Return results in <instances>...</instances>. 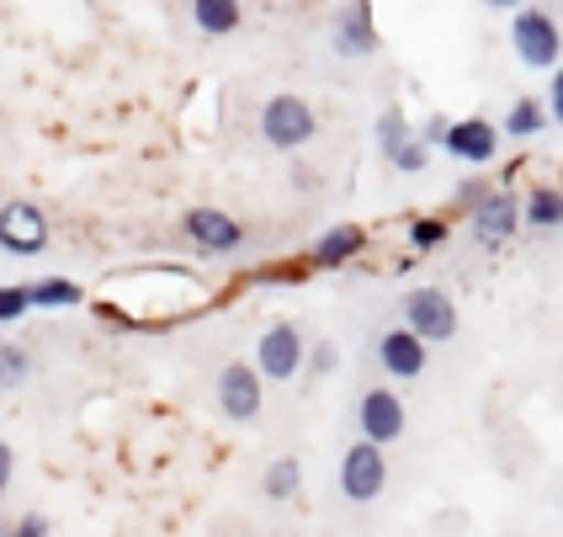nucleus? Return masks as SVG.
<instances>
[{
	"label": "nucleus",
	"instance_id": "1",
	"mask_svg": "<svg viewBox=\"0 0 563 537\" xmlns=\"http://www.w3.org/2000/svg\"><path fill=\"white\" fill-rule=\"evenodd\" d=\"M510 48H516V59L527 64V69H559L563 64V32L548 11L521 6L516 22H510Z\"/></svg>",
	"mask_w": 563,
	"mask_h": 537
},
{
	"label": "nucleus",
	"instance_id": "2",
	"mask_svg": "<svg viewBox=\"0 0 563 537\" xmlns=\"http://www.w3.org/2000/svg\"><path fill=\"white\" fill-rule=\"evenodd\" d=\"M313 133H319V118H313V107L303 96L282 91L261 107V139H266L272 150H303Z\"/></svg>",
	"mask_w": 563,
	"mask_h": 537
},
{
	"label": "nucleus",
	"instance_id": "3",
	"mask_svg": "<svg viewBox=\"0 0 563 537\" xmlns=\"http://www.w3.org/2000/svg\"><path fill=\"white\" fill-rule=\"evenodd\" d=\"M383 490H388V458H383V447L367 442V437L351 442L341 458V495L356 501V506H373Z\"/></svg>",
	"mask_w": 563,
	"mask_h": 537
},
{
	"label": "nucleus",
	"instance_id": "4",
	"mask_svg": "<svg viewBox=\"0 0 563 537\" xmlns=\"http://www.w3.org/2000/svg\"><path fill=\"white\" fill-rule=\"evenodd\" d=\"M405 325L426 341V347H441L457 336V304L441 293V287H409L405 293Z\"/></svg>",
	"mask_w": 563,
	"mask_h": 537
},
{
	"label": "nucleus",
	"instance_id": "5",
	"mask_svg": "<svg viewBox=\"0 0 563 537\" xmlns=\"http://www.w3.org/2000/svg\"><path fill=\"white\" fill-rule=\"evenodd\" d=\"M527 223V213H521V202H516V191L510 187H495L478 208L468 213V229L478 245H489V251H500V245H510L516 240V229Z\"/></svg>",
	"mask_w": 563,
	"mask_h": 537
},
{
	"label": "nucleus",
	"instance_id": "6",
	"mask_svg": "<svg viewBox=\"0 0 563 537\" xmlns=\"http://www.w3.org/2000/svg\"><path fill=\"white\" fill-rule=\"evenodd\" d=\"M303 362H309V347H303L298 325H287V319H277V325L261 336V347H255V368H261V379H272V383L298 379Z\"/></svg>",
	"mask_w": 563,
	"mask_h": 537
},
{
	"label": "nucleus",
	"instance_id": "7",
	"mask_svg": "<svg viewBox=\"0 0 563 537\" xmlns=\"http://www.w3.org/2000/svg\"><path fill=\"white\" fill-rule=\"evenodd\" d=\"M261 399H266V379L251 362H223L219 373V410L229 420H255L261 415Z\"/></svg>",
	"mask_w": 563,
	"mask_h": 537
},
{
	"label": "nucleus",
	"instance_id": "8",
	"mask_svg": "<svg viewBox=\"0 0 563 537\" xmlns=\"http://www.w3.org/2000/svg\"><path fill=\"white\" fill-rule=\"evenodd\" d=\"M356 426H362V437L377 442V447L399 442V437H405V426H409L405 399H399L394 388H367V394H362V405H356Z\"/></svg>",
	"mask_w": 563,
	"mask_h": 537
},
{
	"label": "nucleus",
	"instance_id": "9",
	"mask_svg": "<svg viewBox=\"0 0 563 537\" xmlns=\"http://www.w3.org/2000/svg\"><path fill=\"white\" fill-rule=\"evenodd\" d=\"M500 144H505V128H495L489 118H457L441 150L452 160H463V165H495Z\"/></svg>",
	"mask_w": 563,
	"mask_h": 537
},
{
	"label": "nucleus",
	"instance_id": "10",
	"mask_svg": "<svg viewBox=\"0 0 563 537\" xmlns=\"http://www.w3.org/2000/svg\"><path fill=\"white\" fill-rule=\"evenodd\" d=\"M48 245V219L37 202H5L0 208V251L11 255H43Z\"/></svg>",
	"mask_w": 563,
	"mask_h": 537
},
{
	"label": "nucleus",
	"instance_id": "11",
	"mask_svg": "<svg viewBox=\"0 0 563 537\" xmlns=\"http://www.w3.org/2000/svg\"><path fill=\"white\" fill-rule=\"evenodd\" d=\"M181 229H187V240L197 251H213V255H229L245 245V223L229 219L223 208H191L187 219H181Z\"/></svg>",
	"mask_w": 563,
	"mask_h": 537
},
{
	"label": "nucleus",
	"instance_id": "12",
	"mask_svg": "<svg viewBox=\"0 0 563 537\" xmlns=\"http://www.w3.org/2000/svg\"><path fill=\"white\" fill-rule=\"evenodd\" d=\"M330 37H335V54H341V59H367V54H377L373 6H367V0H345L341 11H335Z\"/></svg>",
	"mask_w": 563,
	"mask_h": 537
},
{
	"label": "nucleus",
	"instance_id": "13",
	"mask_svg": "<svg viewBox=\"0 0 563 537\" xmlns=\"http://www.w3.org/2000/svg\"><path fill=\"white\" fill-rule=\"evenodd\" d=\"M426 357H431V347H426L409 325L388 330V336L377 341V362H383L388 379H420V373H426Z\"/></svg>",
	"mask_w": 563,
	"mask_h": 537
},
{
	"label": "nucleus",
	"instance_id": "14",
	"mask_svg": "<svg viewBox=\"0 0 563 537\" xmlns=\"http://www.w3.org/2000/svg\"><path fill=\"white\" fill-rule=\"evenodd\" d=\"M362 251H367V229H362V223H335V229H324V234H319V245H313V266L335 272V266H345V261H356Z\"/></svg>",
	"mask_w": 563,
	"mask_h": 537
},
{
	"label": "nucleus",
	"instance_id": "15",
	"mask_svg": "<svg viewBox=\"0 0 563 537\" xmlns=\"http://www.w3.org/2000/svg\"><path fill=\"white\" fill-rule=\"evenodd\" d=\"M548 123H553L548 101H537V96H516L500 128H505V139H537V133H542Z\"/></svg>",
	"mask_w": 563,
	"mask_h": 537
},
{
	"label": "nucleus",
	"instance_id": "16",
	"mask_svg": "<svg viewBox=\"0 0 563 537\" xmlns=\"http://www.w3.org/2000/svg\"><path fill=\"white\" fill-rule=\"evenodd\" d=\"M191 22L208 37H229L240 28V0H191Z\"/></svg>",
	"mask_w": 563,
	"mask_h": 537
},
{
	"label": "nucleus",
	"instance_id": "17",
	"mask_svg": "<svg viewBox=\"0 0 563 537\" xmlns=\"http://www.w3.org/2000/svg\"><path fill=\"white\" fill-rule=\"evenodd\" d=\"M409 144H415V128H409V118L399 112V107H383V112H377V150H383V160L394 165Z\"/></svg>",
	"mask_w": 563,
	"mask_h": 537
},
{
	"label": "nucleus",
	"instance_id": "18",
	"mask_svg": "<svg viewBox=\"0 0 563 537\" xmlns=\"http://www.w3.org/2000/svg\"><path fill=\"white\" fill-rule=\"evenodd\" d=\"M521 213L532 229H563V191L559 187H532L521 197Z\"/></svg>",
	"mask_w": 563,
	"mask_h": 537
},
{
	"label": "nucleus",
	"instance_id": "19",
	"mask_svg": "<svg viewBox=\"0 0 563 537\" xmlns=\"http://www.w3.org/2000/svg\"><path fill=\"white\" fill-rule=\"evenodd\" d=\"M27 293L32 309H75V304H86L80 283H69V277H37V283H27Z\"/></svg>",
	"mask_w": 563,
	"mask_h": 537
},
{
	"label": "nucleus",
	"instance_id": "20",
	"mask_svg": "<svg viewBox=\"0 0 563 537\" xmlns=\"http://www.w3.org/2000/svg\"><path fill=\"white\" fill-rule=\"evenodd\" d=\"M261 490H266L272 501H292V495L303 490V463H298V458H277V463L266 469V479H261Z\"/></svg>",
	"mask_w": 563,
	"mask_h": 537
},
{
	"label": "nucleus",
	"instance_id": "21",
	"mask_svg": "<svg viewBox=\"0 0 563 537\" xmlns=\"http://www.w3.org/2000/svg\"><path fill=\"white\" fill-rule=\"evenodd\" d=\"M446 234H452V219H409V251H437V245H446Z\"/></svg>",
	"mask_w": 563,
	"mask_h": 537
},
{
	"label": "nucleus",
	"instance_id": "22",
	"mask_svg": "<svg viewBox=\"0 0 563 537\" xmlns=\"http://www.w3.org/2000/svg\"><path fill=\"white\" fill-rule=\"evenodd\" d=\"M32 373L27 362V347H11V341H0V388H22Z\"/></svg>",
	"mask_w": 563,
	"mask_h": 537
},
{
	"label": "nucleus",
	"instance_id": "23",
	"mask_svg": "<svg viewBox=\"0 0 563 537\" xmlns=\"http://www.w3.org/2000/svg\"><path fill=\"white\" fill-rule=\"evenodd\" d=\"M32 309V293L27 283H11V287H0V325H11V319H22Z\"/></svg>",
	"mask_w": 563,
	"mask_h": 537
},
{
	"label": "nucleus",
	"instance_id": "24",
	"mask_svg": "<svg viewBox=\"0 0 563 537\" xmlns=\"http://www.w3.org/2000/svg\"><path fill=\"white\" fill-rule=\"evenodd\" d=\"M426 165H431V144H426V139H420V133H415V144H409L405 155L394 160V171H405V176H420V171H426Z\"/></svg>",
	"mask_w": 563,
	"mask_h": 537
},
{
	"label": "nucleus",
	"instance_id": "25",
	"mask_svg": "<svg viewBox=\"0 0 563 537\" xmlns=\"http://www.w3.org/2000/svg\"><path fill=\"white\" fill-rule=\"evenodd\" d=\"M309 368L324 379V373H335L341 368V351H335V341H319V347H309Z\"/></svg>",
	"mask_w": 563,
	"mask_h": 537
},
{
	"label": "nucleus",
	"instance_id": "26",
	"mask_svg": "<svg viewBox=\"0 0 563 537\" xmlns=\"http://www.w3.org/2000/svg\"><path fill=\"white\" fill-rule=\"evenodd\" d=\"M489 191H495L489 182H463V187H457V208H463V213H473V208H478Z\"/></svg>",
	"mask_w": 563,
	"mask_h": 537
},
{
	"label": "nucleus",
	"instance_id": "27",
	"mask_svg": "<svg viewBox=\"0 0 563 537\" xmlns=\"http://www.w3.org/2000/svg\"><path fill=\"white\" fill-rule=\"evenodd\" d=\"M11 537H48V516H37V511H27L16 527H11Z\"/></svg>",
	"mask_w": 563,
	"mask_h": 537
},
{
	"label": "nucleus",
	"instance_id": "28",
	"mask_svg": "<svg viewBox=\"0 0 563 537\" xmlns=\"http://www.w3.org/2000/svg\"><path fill=\"white\" fill-rule=\"evenodd\" d=\"M548 112H553V123H563V64L553 69V86H548Z\"/></svg>",
	"mask_w": 563,
	"mask_h": 537
},
{
	"label": "nucleus",
	"instance_id": "29",
	"mask_svg": "<svg viewBox=\"0 0 563 537\" xmlns=\"http://www.w3.org/2000/svg\"><path fill=\"white\" fill-rule=\"evenodd\" d=\"M11 474H16V452H11V442H0V495L11 490Z\"/></svg>",
	"mask_w": 563,
	"mask_h": 537
},
{
	"label": "nucleus",
	"instance_id": "30",
	"mask_svg": "<svg viewBox=\"0 0 563 537\" xmlns=\"http://www.w3.org/2000/svg\"><path fill=\"white\" fill-rule=\"evenodd\" d=\"M484 6H495V11H516V6H527V0H484Z\"/></svg>",
	"mask_w": 563,
	"mask_h": 537
},
{
	"label": "nucleus",
	"instance_id": "31",
	"mask_svg": "<svg viewBox=\"0 0 563 537\" xmlns=\"http://www.w3.org/2000/svg\"><path fill=\"white\" fill-rule=\"evenodd\" d=\"M559 234H563V229H559Z\"/></svg>",
	"mask_w": 563,
	"mask_h": 537
}]
</instances>
